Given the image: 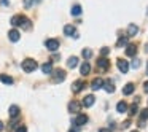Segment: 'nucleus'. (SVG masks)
<instances>
[{"instance_id":"40","label":"nucleus","mask_w":148,"mask_h":132,"mask_svg":"<svg viewBox=\"0 0 148 132\" xmlns=\"http://www.w3.org/2000/svg\"><path fill=\"white\" fill-rule=\"evenodd\" d=\"M70 132H75V131H70Z\"/></svg>"},{"instance_id":"16","label":"nucleus","mask_w":148,"mask_h":132,"mask_svg":"<svg viewBox=\"0 0 148 132\" xmlns=\"http://www.w3.org/2000/svg\"><path fill=\"white\" fill-rule=\"evenodd\" d=\"M81 105H84L86 108H89V107L94 105V96H86L83 99V102H81Z\"/></svg>"},{"instance_id":"34","label":"nucleus","mask_w":148,"mask_h":132,"mask_svg":"<svg viewBox=\"0 0 148 132\" xmlns=\"http://www.w3.org/2000/svg\"><path fill=\"white\" fill-rule=\"evenodd\" d=\"M143 89H145V92H148V81H145V83H143Z\"/></svg>"},{"instance_id":"3","label":"nucleus","mask_w":148,"mask_h":132,"mask_svg":"<svg viewBox=\"0 0 148 132\" xmlns=\"http://www.w3.org/2000/svg\"><path fill=\"white\" fill-rule=\"evenodd\" d=\"M53 81L54 83H62V81L65 80V77H67V73H65V70H62V68H58V70H53Z\"/></svg>"},{"instance_id":"9","label":"nucleus","mask_w":148,"mask_h":132,"mask_svg":"<svg viewBox=\"0 0 148 132\" xmlns=\"http://www.w3.org/2000/svg\"><path fill=\"white\" fill-rule=\"evenodd\" d=\"M69 110H70V113H80L81 110V103L77 102V100H72L70 103H69Z\"/></svg>"},{"instance_id":"7","label":"nucleus","mask_w":148,"mask_h":132,"mask_svg":"<svg viewBox=\"0 0 148 132\" xmlns=\"http://www.w3.org/2000/svg\"><path fill=\"white\" fill-rule=\"evenodd\" d=\"M8 38H10V42H13V43L19 42V38H21L19 30H18V29H11L10 32H8Z\"/></svg>"},{"instance_id":"38","label":"nucleus","mask_w":148,"mask_h":132,"mask_svg":"<svg viewBox=\"0 0 148 132\" xmlns=\"http://www.w3.org/2000/svg\"><path fill=\"white\" fill-rule=\"evenodd\" d=\"M132 132H137V131H132Z\"/></svg>"},{"instance_id":"6","label":"nucleus","mask_w":148,"mask_h":132,"mask_svg":"<svg viewBox=\"0 0 148 132\" xmlns=\"http://www.w3.org/2000/svg\"><path fill=\"white\" fill-rule=\"evenodd\" d=\"M84 86H86V84H84L83 80H77L73 84H72V91H73L75 94H78V92H81V91L84 89Z\"/></svg>"},{"instance_id":"15","label":"nucleus","mask_w":148,"mask_h":132,"mask_svg":"<svg viewBox=\"0 0 148 132\" xmlns=\"http://www.w3.org/2000/svg\"><path fill=\"white\" fill-rule=\"evenodd\" d=\"M64 34L67 37H73L75 34H77V30H75V27L72 26V24H67V26L64 27Z\"/></svg>"},{"instance_id":"23","label":"nucleus","mask_w":148,"mask_h":132,"mask_svg":"<svg viewBox=\"0 0 148 132\" xmlns=\"http://www.w3.org/2000/svg\"><path fill=\"white\" fill-rule=\"evenodd\" d=\"M145 119H148V108H145V110H142L140 111V126L143 127V122H145Z\"/></svg>"},{"instance_id":"4","label":"nucleus","mask_w":148,"mask_h":132,"mask_svg":"<svg viewBox=\"0 0 148 132\" xmlns=\"http://www.w3.org/2000/svg\"><path fill=\"white\" fill-rule=\"evenodd\" d=\"M45 46L49 49V51H58V49H59V40L49 38V40H46V42H45Z\"/></svg>"},{"instance_id":"17","label":"nucleus","mask_w":148,"mask_h":132,"mask_svg":"<svg viewBox=\"0 0 148 132\" xmlns=\"http://www.w3.org/2000/svg\"><path fill=\"white\" fill-rule=\"evenodd\" d=\"M138 34V27L135 26V24H129V27H127V37H134V35H137Z\"/></svg>"},{"instance_id":"20","label":"nucleus","mask_w":148,"mask_h":132,"mask_svg":"<svg viewBox=\"0 0 148 132\" xmlns=\"http://www.w3.org/2000/svg\"><path fill=\"white\" fill-rule=\"evenodd\" d=\"M135 54H137V46L127 45V48H126V56H135Z\"/></svg>"},{"instance_id":"36","label":"nucleus","mask_w":148,"mask_h":132,"mask_svg":"<svg viewBox=\"0 0 148 132\" xmlns=\"http://www.w3.org/2000/svg\"><path fill=\"white\" fill-rule=\"evenodd\" d=\"M0 131H3V122L0 121Z\"/></svg>"},{"instance_id":"13","label":"nucleus","mask_w":148,"mask_h":132,"mask_svg":"<svg viewBox=\"0 0 148 132\" xmlns=\"http://www.w3.org/2000/svg\"><path fill=\"white\" fill-rule=\"evenodd\" d=\"M86 122H88V116L81 113V115H78V116H77V119L73 121V124H77V126H83V124H86Z\"/></svg>"},{"instance_id":"31","label":"nucleus","mask_w":148,"mask_h":132,"mask_svg":"<svg viewBox=\"0 0 148 132\" xmlns=\"http://www.w3.org/2000/svg\"><path fill=\"white\" fill-rule=\"evenodd\" d=\"M108 53H110V48H102V49H100V54H102V57H105Z\"/></svg>"},{"instance_id":"10","label":"nucleus","mask_w":148,"mask_h":132,"mask_svg":"<svg viewBox=\"0 0 148 132\" xmlns=\"http://www.w3.org/2000/svg\"><path fill=\"white\" fill-rule=\"evenodd\" d=\"M102 86H103V80H102V78H94V80L91 81V88H92V91L102 89Z\"/></svg>"},{"instance_id":"27","label":"nucleus","mask_w":148,"mask_h":132,"mask_svg":"<svg viewBox=\"0 0 148 132\" xmlns=\"http://www.w3.org/2000/svg\"><path fill=\"white\" fill-rule=\"evenodd\" d=\"M40 0H24V7L26 8H30V7H34V5H37Z\"/></svg>"},{"instance_id":"39","label":"nucleus","mask_w":148,"mask_h":132,"mask_svg":"<svg viewBox=\"0 0 148 132\" xmlns=\"http://www.w3.org/2000/svg\"><path fill=\"white\" fill-rule=\"evenodd\" d=\"M147 72H148V67H147Z\"/></svg>"},{"instance_id":"28","label":"nucleus","mask_w":148,"mask_h":132,"mask_svg":"<svg viewBox=\"0 0 148 132\" xmlns=\"http://www.w3.org/2000/svg\"><path fill=\"white\" fill-rule=\"evenodd\" d=\"M137 113H138V107H137V103H134V105L129 108V115L134 116V115H137Z\"/></svg>"},{"instance_id":"2","label":"nucleus","mask_w":148,"mask_h":132,"mask_svg":"<svg viewBox=\"0 0 148 132\" xmlns=\"http://www.w3.org/2000/svg\"><path fill=\"white\" fill-rule=\"evenodd\" d=\"M21 67H23V70L26 72V73H32V72H35V70H37L38 64H37V62L34 61V59H26V61H23Z\"/></svg>"},{"instance_id":"11","label":"nucleus","mask_w":148,"mask_h":132,"mask_svg":"<svg viewBox=\"0 0 148 132\" xmlns=\"http://www.w3.org/2000/svg\"><path fill=\"white\" fill-rule=\"evenodd\" d=\"M42 72H43V73H46V75H51L53 73V62L51 61L45 62V64L42 65Z\"/></svg>"},{"instance_id":"18","label":"nucleus","mask_w":148,"mask_h":132,"mask_svg":"<svg viewBox=\"0 0 148 132\" xmlns=\"http://www.w3.org/2000/svg\"><path fill=\"white\" fill-rule=\"evenodd\" d=\"M8 113H10L11 118H16V116H19V107H18V105H11L10 110H8Z\"/></svg>"},{"instance_id":"19","label":"nucleus","mask_w":148,"mask_h":132,"mask_svg":"<svg viewBox=\"0 0 148 132\" xmlns=\"http://www.w3.org/2000/svg\"><path fill=\"white\" fill-rule=\"evenodd\" d=\"M80 70H81V75H83V77H86V75H89V72H91V65L88 64V62H83Z\"/></svg>"},{"instance_id":"1","label":"nucleus","mask_w":148,"mask_h":132,"mask_svg":"<svg viewBox=\"0 0 148 132\" xmlns=\"http://www.w3.org/2000/svg\"><path fill=\"white\" fill-rule=\"evenodd\" d=\"M11 26L13 27H23V29H30L32 24H30V19L26 18L24 14H16V16L11 18Z\"/></svg>"},{"instance_id":"12","label":"nucleus","mask_w":148,"mask_h":132,"mask_svg":"<svg viewBox=\"0 0 148 132\" xmlns=\"http://www.w3.org/2000/svg\"><path fill=\"white\" fill-rule=\"evenodd\" d=\"M102 88L107 91V92H110V94L115 92V84H113V81H110V80L103 81V86H102Z\"/></svg>"},{"instance_id":"21","label":"nucleus","mask_w":148,"mask_h":132,"mask_svg":"<svg viewBox=\"0 0 148 132\" xmlns=\"http://www.w3.org/2000/svg\"><path fill=\"white\" fill-rule=\"evenodd\" d=\"M77 65H78V57H75V56L69 57V61H67V67L69 68H75Z\"/></svg>"},{"instance_id":"35","label":"nucleus","mask_w":148,"mask_h":132,"mask_svg":"<svg viewBox=\"0 0 148 132\" xmlns=\"http://www.w3.org/2000/svg\"><path fill=\"white\" fill-rule=\"evenodd\" d=\"M99 132H112L110 129H99Z\"/></svg>"},{"instance_id":"26","label":"nucleus","mask_w":148,"mask_h":132,"mask_svg":"<svg viewBox=\"0 0 148 132\" xmlns=\"http://www.w3.org/2000/svg\"><path fill=\"white\" fill-rule=\"evenodd\" d=\"M70 13L73 14V16H80V14H81V7H80V5H73L72 10H70Z\"/></svg>"},{"instance_id":"25","label":"nucleus","mask_w":148,"mask_h":132,"mask_svg":"<svg viewBox=\"0 0 148 132\" xmlns=\"http://www.w3.org/2000/svg\"><path fill=\"white\" fill-rule=\"evenodd\" d=\"M126 45H127V37H119L118 42H116V46H118V48H123V46H126Z\"/></svg>"},{"instance_id":"22","label":"nucleus","mask_w":148,"mask_h":132,"mask_svg":"<svg viewBox=\"0 0 148 132\" xmlns=\"http://www.w3.org/2000/svg\"><path fill=\"white\" fill-rule=\"evenodd\" d=\"M116 111L118 113H126L127 111V105H126V102H118L116 103Z\"/></svg>"},{"instance_id":"29","label":"nucleus","mask_w":148,"mask_h":132,"mask_svg":"<svg viewBox=\"0 0 148 132\" xmlns=\"http://www.w3.org/2000/svg\"><path fill=\"white\" fill-rule=\"evenodd\" d=\"M81 54H83L84 59H91V57H92V51H91V49H83Z\"/></svg>"},{"instance_id":"14","label":"nucleus","mask_w":148,"mask_h":132,"mask_svg":"<svg viewBox=\"0 0 148 132\" xmlns=\"http://www.w3.org/2000/svg\"><path fill=\"white\" fill-rule=\"evenodd\" d=\"M134 89H135L134 83H127L124 88H123V94H124V96H131V94L134 92Z\"/></svg>"},{"instance_id":"32","label":"nucleus","mask_w":148,"mask_h":132,"mask_svg":"<svg viewBox=\"0 0 148 132\" xmlns=\"http://www.w3.org/2000/svg\"><path fill=\"white\" fill-rule=\"evenodd\" d=\"M132 67L138 68V67H140V61H138V59H134V61H132Z\"/></svg>"},{"instance_id":"5","label":"nucleus","mask_w":148,"mask_h":132,"mask_svg":"<svg viewBox=\"0 0 148 132\" xmlns=\"http://www.w3.org/2000/svg\"><path fill=\"white\" fill-rule=\"evenodd\" d=\"M97 67H99L102 72H107L110 68V61L107 57H99L97 59Z\"/></svg>"},{"instance_id":"37","label":"nucleus","mask_w":148,"mask_h":132,"mask_svg":"<svg viewBox=\"0 0 148 132\" xmlns=\"http://www.w3.org/2000/svg\"><path fill=\"white\" fill-rule=\"evenodd\" d=\"M145 51H147V53H148V45H147V46H145Z\"/></svg>"},{"instance_id":"33","label":"nucleus","mask_w":148,"mask_h":132,"mask_svg":"<svg viewBox=\"0 0 148 132\" xmlns=\"http://www.w3.org/2000/svg\"><path fill=\"white\" fill-rule=\"evenodd\" d=\"M129 126H131V121H129V119H127V121H124V122H123V127H124V129H127Z\"/></svg>"},{"instance_id":"30","label":"nucleus","mask_w":148,"mask_h":132,"mask_svg":"<svg viewBox=\"0 0 148 132\" xmlns=\"http://www.w3.org/2000/svg\"><path fill=\"white\" fill-rule=\"evenodd\" d=\"M14 132H27V127L26 126H18V127L14 129Z\"/></svg>"},{"instance_id":"24","label":"nucleus","mask_w":148,"mask_h":132,"mask_svg":"<svg viewBox=\"0 0 148 132\" xmlns=\"http://www.w3.org/2000/svg\"><path fill=\"white\" fill-rule=\"evenodd\" d=\"M0 81L5 84H13V78L8 77V75H0Z\"/></svg>"},{"instance_id":"8","label":"nucleus","mask_w":148,"mask_h":132,"mask_svg":"<svg viewBox=\"0 0 148 132\" xmlns=\"http://www.w3.org/2000/svg\"><path fill=\"white\" fill-rule=\"evenodd\" d=\"M116 65H118V68L123 72V73H127V70H129V62L126 61V59H118V61H116Z\"/></svg>"}]
</instances>
